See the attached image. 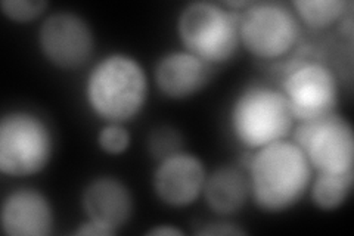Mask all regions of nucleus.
<instances>
[{
    "instance_id": "nucleus-6",
    "label": "nucleus",
    "mask_w": 354,
    "mask_h": 236,
    "mask_svg": "<svg viewBox=\"0 0 354 236\" xmlns=\"http://www.w3.org/2000/svg\"><path fill=\"white\" fill-rule=\"evenodd\" d=\"M238 19L241 43L260 60L281 58L300 37V21L282 3H251Z\"/></svg>"
},
{
    "instance_id": "nucleus-22",
    "label": "nucleus",
    "mask_w": 354,
    "mask_h": 236,
    "mask_svg": "<svg viewBox=\"0 0 354 236\" xmlns=\"http://www.w3.org/2000/svg\"><path fill=\"white\" fill-rule=\"evenodd\" d=\"M147 235H169V236H177V235H183V232L177 228L171 226H158V228H152L151 230L147 232Z\"/></svg>"
},
{
    "instance_id": "nucleus-19",
    "label": "nucleus",
    "mask_w": 354,
    "mask_h": 236,
    "mask_svg": "<svg viewBox=\"0 0 354 236\" xmlns=\"http://www.w3.org/2000/svg\"><path fill=\"white\" fill-rule=\"evenodd\" d=\"M99 148L109 155H120L127 151L130 145V134L123 125L118 122H109L97 136Z\"/></svg>"
},
{
    "instance_id": "nucleus-20",
    "label": "nucleus",
    "mask_w": 354,
    "mask_h": 236,
    "mask_svg": "<svg viewBox=\"0 0 354 236\" xmlns=\"http://www.w3.org/2000/svg\"><path fill=\"white\" fill-rule=\"evenodd\" d=\"M196 233L198 235L223 236V235H245L247 232L234 226V224H230V223H209V224H205V228L199 229Z\"/></svg>"
},
{
    "instance_id": "nucleus-2",
    "label": "nucleus",
    "mask_w": 354,
    "mask_h": 236,
    "mask_svg": "<svg viewBox=\"0 0 354 236\" xmlns=\"http://www.w3.org/2000/svg\"><path fill=\"white\" fill-rule=\"evenodd\" d=\"M86 98L97 117L123 125L139 116L147 104V73L129 55H109L99 61L88 74Z\"/></svg>"
},
{
    "instance_id": "nucleus-12",
    "label": "nucleus",
    "mask_w": 354,
    "mask_h": 236,
    "mask_svg": "<svg viewBox=\"0 0 354 236\" xmlns=\"http://www.w3.org/2000/svg\"><path fill=\"white\" fill-rule=\"evenodd\" d=\"M2 229L9 236H46L53 228L50 202L39 190L18 189L2 206Z\"/></svg>"
},
{
    "instance_id": "nucleus-16",
    "label": "nucleus",
    "mask_w": 354,
    "mask_h": 236,
    "mask_svg": "<svg viewBox=\"0 0 354 236\" xmlns=\"http://www.w3.org/2000/svg\"><path fill=\"white\" fill-rule=\"evenodd\" d=\"M292 5L298 18L313 30L330 27L348 14V8L351 6L346 0H297Z\"/></svg>"
},
{
    "instance_id": "nucleus-15",
    "label": "nucleus",
    "mask_w": 354,
    "mask_h": 236,
    "mask_svg": "<svg viewBox=\"0 0 354 236\" xmlns=\"http://www.w3.org/2000/svg\"><path fill=\"white\" fill-rule=\"evenodd\" d=\"M354 183V170L346 173H317L310 189L313 204L325 211L335 210L347 201Z\"/></svg>"
},
{
    "instance_id": "nucleus-8",
    "label": "nucleus",
    "mask_w": 354,
    "mask_h": 236,
    "mask_svg": "<svg viewBox=\"0 0 354 236\" xmlns=\"http://www.w3.org/2000/svg\"><path fill=\"white\" fill-rule=\"evenodd\" d=\"M283 96L295 121L334 114L338 105V82L326 65L304 62L288 73L282 82Z\"/></svg>"
},
{
    "instance_id": "nucleus-9",
    "label": "nucleus",
    "mask_w": 354,
    "mask_h": 236,
    "mask_svg": "<svg viewBox=\"0 0 354 236\" xmlns=\"http://www.w3.org/2000/svg\"><path fill=\"white\" fill-rule=\"evenodd\" d=\"M39 46L52 65L61 70H75L92 56L93 33L82 17L73 12H57L41 24Z\"/></svg>"
},
{
    "instance_id": "nucleus-5",
    "label": "nucleus",
    "mask_w": 354,
    "mask_h": 236,
    "mask_svg": "<svg viewBox=\"0 0 354 236\" xmlns=\"http://www.w3.org/2000/svg\"><path fill=\"white\" fill-rule=\"evenodd\" d=\"M53 154L52 131L40 117L12 111L0 122V170L12 177H27L46 168Z\"/></svg>"
},
{
    "instance_id": "nucleus-21",
    "label": "nucleus",
    "mask_w": 354,
    "mask_h": 236,
    "mask_svg": "<svg viewBox=\"0 0 354 236\" xmlns=\"http://www.w3.org/2000/svg\"><path fill=\"white\" fill-rule=\"evenodd\" d=\"M75 235H79V236H82V235H95V236H113L114 233L111 232L109 229H106V228H104V226H101V224H97V223H95V221H92V220H87V221H84L83 224H80V228L75 230Z\"/></svg>"
},
{
    "instance_id": "nucleus-14",
    "label": "nucleus",
    "mask_w": 354,
    "mask_h": 236,
    "mask_svg": "<svg viewBox=\"0 0 354 236\" xmlns=\"http://www.w3.org/2000/svg\"><path fill=\"white\" fill-rule=\"evenodd\" d=\"M203 194L212 211L220 216L235 215L248 201V177L236 167H220L207 176Z\"/></svg>"
},
{
    "instance_id": "nucleus-3",
    "label": "nucleus",
    "mask_w": 354,
    "mask_h": 236,
    "mask_svg": "<svg viewBox=\"0 0 354 236\" xmlns=\"http://www.w3.org/2000/svg\"><path fill=\"white\" fill-rule=\"evenodd\" d=\"M294 121L283 93L269 86L247 87L230 109V129L248 149L283 140L291 133Z\"/></svg>"
},
{
    "instance_id": "nucleus-18",
    "label": "nucleus",
    "mask_w": 354,
    "mask_h": 236,
    "mask_svg": "<svg viewBox=\"0 0 354 236\" xmlns=\"http://www.w3.org/2000/svg\"><path fill=\"white\" fill-rule=\"evenodd\" d=\"M2 10L6 18L15 22H30L39 18L46 8L49 6L48 2H41V0H3Z\"/></svg>"
},
{
    "instance_id": "nucleus-13",
    "label": "nucleus",
    "mask_w": 354,
    "mask_h": 236,
    "mask_svg": "<svg viewBox=\"0 0 354 236\" xmlns=\"http://www.w3.org/2000/svg\"><path fill=\"white\" fill-rule=\"evenodd\" d=\"M83 208L87 220L109 229L114 235L130 220L133 198L129 188L114 177H99L83 192Z\"/></svg>"
},
{
    "instance_id": "nucleus-23",
    "label": "nucleus",
    "mask_w": 354,
    "mask_h": 236,
    "mask_svg": "<svg viewBox=\"0 0 354 236\" xmlns=\"http://www.w3.org/2000/svg\"><path fill=\"white\" fill-rule=\"evenodd\" d=\"M252 2H248V0H239V2H225V6H229V8H234V9H242V8H248L251 6Z\"/></svg>"
},
{
    "instance_id": "nucleus-11",
    "label": "nucleus",
    "mask_w": 354,
    "mask_h": 236,
    "mask_svg": "<svg viewBox=\"0 0 354 236\" xmlns=\"http://www.w3.org/2000/svg\"><path fill=\"white\" fill-rule=\"evenodd\" d=\"M212 77L213 65L186 51L167 53L155 66L158 91L176 100L187 99L204 91Z\"/></svg>"
},
{
    "instance_id": "nucleus-4",
    "label": "nucleus",
    "mask_w": 354,
    "mask_h": 236,
    "mask_svg": "<svg viewBox=\"0 0 354 236\" xmlns=\"http://www.w3.org/2000/svg\"><path fill=\"white\" fill-rule=\"evenodd\" d=\"M177 33L186 52L209 65L229 61L239 48V19L216 3L194 2L177 19Z\"/></svg>"
},
{
    "instance_id": "nucleus-7",
    "label": "nucleus",
    "mask_w": 354,
    "mask_h": 236,
    "mask_svg": "<svg viewBox=\"0 0 354 236\" xmlns=\"http://www.w3.org/2000/svg\"><path fill=\"white\" fill-rule=\"evenodd\" d=\"M294 143L317 173H346L354 165V133L350 122L338 114L298 121Z\"/></svg>"
},
{
    "instance_id": "nucleus-17",
    "label": "nucleus",
    "mask_w": 354,
    "mask_h": 236,
    "mask_svg": "<svg viewBox=\"0 0 354 236\" xmlns=\"http://www.w3.org/2000/svg\"><path fill=\"white\" fill-rule=\"evenodd\" d=\"M148 146L155 158L162 161L174 154L182 152V136L171 127H160L151 131Z\"/></svg>"
},
{
    "instance_id": "nucleus-10",
    "label": "nucleus",
    "mask_w": 354,
    "mask_h": 236,
    "mask_svg": "<svg viewBox=\"0 0 354 236\" xmlns=\"http://www.w3.org/2000/svg\"><path fill=\"white\" fill-rule=\"evenodd\" d=\"M205 167L195 155L179 152L160 163L153 173V190L165 206L183 208L203 194Z\"/></svg>"
},
{
    "instance_id": "nucleus-1",
    "label": "nucleus",
    "mask_w": 354,
    "mask_h": 236,
    "mask_svg": "<svg viewBox=\"0 0 354 236\" xmlns=\"http://www.w3.org/2000/svg\"><path fill=\"white\" fill-rule=\"evenodd\" d=\"M247 168L250 195L259 208L269 212L294 207L312 183L313 168L294 142L263 146L251 155Z\"/></svg>"
}]
</instances>
